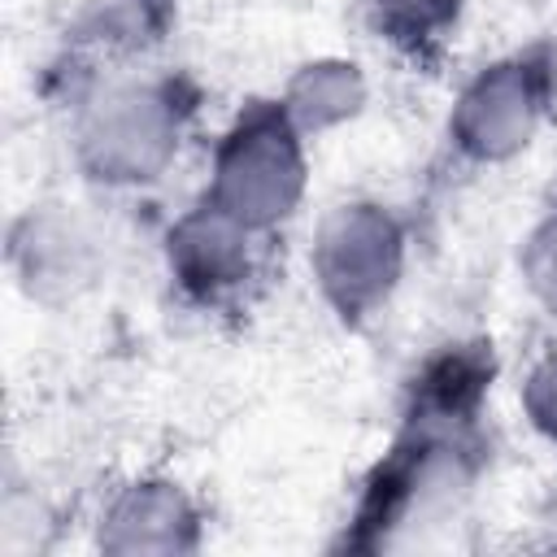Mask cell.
I'll return each instance as SVG.
<instances>
[{"label": "cell", "instance_id": "cell-1", "mask_svg": "<svg viewBox=\"0 0 557 557\" xmlns=\"http://www.w3.org/2000/svg\"><path fill=\"white\" fill-rule=\"evenodd\" d=\"M483 453L487 444L479 422H435L400 413L396 440L361 479L339 548L387 553L405 548L422 531L453 522L474 496L487 461Z\"/></svg>", "mask_w": 557, "mask_h": 557}, {"label": "cell", "instance_id": "cell-2", "mask_svg": "<svg viewBox=\"0 0 557 557\" xmlns=\"http://www.w3.org/2000/svg\"><path fill=\"white\" fill-rule=\"evenodd\" d=\"M196 96L178 74L104 70L87 74L70 109V157L100 191H139L178 161Z\"/></svg>", "mask_w": 557, "mask_h": 557}, {"label": "cell", "instance_id": "cell-3", "mask_svg": "<svg viewBox=\"0 0 557 557\" xmlns=\"http://www.w3.org/2000/svg\"><path fill=\"white\" fill-rule=\"evenodd\" d=\"M309 187V139L296 131L278 96H252L222 126L205 200L257 235L287 226Z\"/></svg>", "mask_w": 557, "mask_h": 557}, {"label": "cell", "instance_id": "cell-4", "mask_svg": "<svg viewBox=\"0 0 557 557\" xmlns=\"http://www.w3.org/2000/svg\"><path fill=\"white\" fill-rule=\"evenodd\" d=\"M405 270L409 226L392 205L348 196L318 218L309 244V278L339 326H370L400 292Z\"/></svg>", "mask_w": 557, "mask_h": 557}, {"label": "cell", "instance_id": "cell-5", "mask_svg": "<svg viewBox=\"0 0 557 557\" xmlns=\"http://www.w3.org/2000/svg\"><path fill=\"white\" fill-rule=\"evenodd\" d=\"M548 126L544 91L531 52H509L479 65L448 104L444 139L457 161L492 170L518 161Z\"/></svg>", "mask_w": 557, "mask_h": 557}, {"label": "cell", "instance_id": "cell-6", "mask_svg": "<svg viewBox=\"0 0 557 557\" xmlns=\"http://www.w3.org/2000/svg\"><path fill=\"white\" fill-rule=\"evenodd\" d=\"M261 239L231 213H222L213 200H196L187 213H178L161 239L165 274L174 292L196 309H231L239 305L252 283L261 278Z\"/></svg>", "mask_w": 557, "mask_h": 557}, {"label": "cell", "instance_id": "cell-7", "mask_svg": "<svg viewBox=\"0 0 557 557\" xmlns=\"http://www.w3.org/2000/svg\"><path fill=\"white\" fill-rule=\"evenodd\" d=\"M104 265L96 226L65 200H39L22 209L9 226V270L26 300L70 305L78 300Z\"/></svg>", "mask_w": 557, "mask_h": 557}, {"label": "cell", "instance_id": "cell-8", "mask_svg": "<svg viewBox=\"0 0 557 557\" xmlns=\"http://www.w3.org/2000/svg\"><path fill=\"white\" fill-rule=\"evenodd\" d=\"M205 544V509L200 500L165 474H139L122 483L100 518L96 548L109 557H183Z\"/></svg>", "mask_w": 557, "mask_h": 557}, {"label": "cell", "instance_id": "cell-9", "mask_svg": "<svg viewBox=\"0 0 557 557\" xmlns=\"http://www.w3.org/2000/svg\"><path fill=\"white\" fill-rule=\"evenodd\" d=\"M178 26V0H87L65 30L70 57L91 65L87 74L131 70L152 57Z\"/></svg>", "mask_w": 557, "mask_h": 557}, {"label": "cell", "instance_id": "cell-10", "mask_svg": "<svg viewBox=\"0 0 557 557\" xmlns=\"http://www.w3.org/2000/svg\"><path fill=\"white\" fill-rule=\"evenodd\" d=\"M492 379L496 357L487 339H448L405 379V413L435 422H479Z\"/></svg>", "mask_w": 557, "mask_h": 557}, {"label": "cell", "instance_id": "cell-11", "mask_svg": "<svg viewBox=\"0 0 557 557\" xmlns=\"http://www.w3.org/2000/svg\"><path fill=\"white\" fill-rule=\"evenodd\" d=\"M278 104L287 109V117L305 139H322L366 113L370 78L348 57H309L287 74Z\"/></svg>", "mask_w": 557, "mask_h": 557}, {"label": "cell", "instance_id": "cell-12", "mask_svg": "<svg viewBox=\"0 0 557 557\" xmlns=\"http://www.w3.org/2000/svg\"><path fill=\"white\" fill-rule=\"evenodd\" d=\"M366 30L409 61L435 57L457 30L466 0H357Z\"/></svg>", "mask_w": 557, "mask_h": 557}, {"label": "cell", "instance_id": "cell-13", "mask_svg": "<svg viewBox=\"0 0 557 557\" xmlns=\"http://www.w3.org/2000/svg\"><path fill=\"white\" fill-rule=\"evenodd\" d=\"M518 274H522L527 296H531L548 318H557V205H553L548 213H540L535 226L522 235Z\"/></svg>", "mask_w": 557, "mask_h": 557}, {"label": "cell", "instance_id": "cell-14", "mask_svg": "<svg viewBox=\"0 0 557 557\" xmlns=\"http://www.w3.org/2000/svg\"><path fill=\"white\" fill-rule=\"evenodd\" d=\"M518 405H522L527 426L557 448V348L540 352L527 366L522 387H518Z\"/></svg>", "mask_w": 557, "mask_h": 557}, {"label": "cell", "instance_id": "cell-15", "mask_svg": "<svg viewBox=\"0 0 557 557\" xmlns=\"http://www.w3.org/2000/svg\"><path fill=\"white\" fill-rule=\"evenodd\" d=\"M527 52H531L535 74H540V91H544L548 126H557V26H553V30H544Z\"/></svg>", "mask_w": 557, "mask_h": 557}, {"label": "cell", "instance_id": "cell-16", "mask_svg": "<svg viewBox=\"0 0 557 557\" xmlns=\"http://www.w3.org/2000/svg\"><path fill=\"white\" fill-rule=\"evenodd\" d=\"M248 4H270V9H278V4H300V0H248Z\"/></svg>", "mask_w": 557, "mask_h": 557}]
</instances>
